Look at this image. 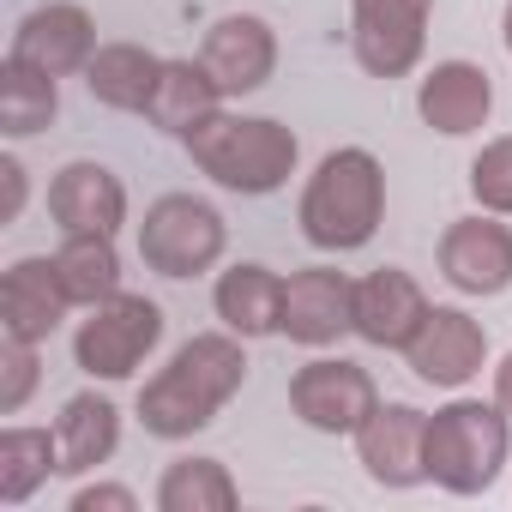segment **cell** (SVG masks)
<instances>
[{"label":"cell","instance_id":"cell-1","mask_svg":"<svg viewBox=\"0 0 512 512\" xmlns=\"http://www.w3.org/2000/svg\"><path fill=\"white\" fill-rule=\"evenodd\" d=\"M241 344L247 338H235L229 326L187 338L169 356V368L139 386V422H145V434H157V440H193L199 428H211L223 416V404L247 380V350Z\"/></svg>","mask_w":512,"mask_h":512},{"label":"cell","instance_id":"cell-2","mask_svg":"<svg viewBox=\"0 0 512 512\" xmlns=\"http://www.w3.org/2000/svg\"><path fill=\"white\" fill-rule=\"evenodd\" d=\"M380 217H386V169H380V157L362 151V145L326 151L320 169L302 187V211H296L302 235L320 253H356V247L374 241Z\"/></svg>","mask_w":512,"mask_h":512},{"label":"cell","instance_id":"cell-3","mask_svg":"<svg viewBox=\"0 0 512 512\" xmlns=\"http://www.w3.org/2000/svg\"><path fill=\"white\" fill-rule=\"evenodd\" d=\"M187 157L199 175H211L217 187L229 193H247V199H260V193H278L290 175H296V133L272 115H211L205 127H193L187 139Z\"/></svg>","mask_w":512,"mask_h":512},{"label":"cell","instance_id":"cell-4","mask_svg":"<svg viewBox=\"0 0 512 512\" xmlns=\"http://www.w3.org/2000/svg\"><path fill=\"white\" fill-rule=\"evenodd\" d=\"M512 452V416L482 398H452L446 410L428 416V482L470 500L488 494L506 470Z\"/></svg>","mask_w":512,"mask_h":512},{"label":"cell","instance_id":"cell-5","mask_svg":"<svg viewBox=\"0 0 512 512\" xmlns=\"http://www.w3.org/2000/svg\"><path fill=\"white\" fill-rule=\"evenodd\" d=\"M229 247V223L211 199H193V193H163L145 223H139V260L157 272V278H199L223 260Z\"/></svg>","mask_w":512,"mask_h":512},{"label":"cell","instance_id":"cell-6","mask_svg":"<svg viewBox=\"0 0 512 512\" xmlns=\"http://www.w3.org/2000/svg\"><path fill=\"white\" fill-rule=\"evenodd\" d=\"M163 344V308L151 296H109L91 308V320H79L73 332V368L91 380H133L145 368V356Z\"/></svg>","mask_w":512,"mask_h":512},{"label":"cell","instance_id":"cell-7","mask_svg":"<svg viewBox=\"0 0 512 512\" xmlns=\"http://www.w3.org/2000/svg\"><path fill=\"white\" fill-rule=\"evenodd\" d=\"M428 13L434 0H350V49L362 73L374 79L416 73L428 49Z\"/></svg>","mask_w":512,"mask_h":512},{"label":"cell","instance_id":"cell-8","mask_svg":"<svg viewBox=\"0 0 512 512\" xmlns=\"http://www.w3.org/2000/svg\"><path fill=\"white\" fill-rule=\"evenodd\" d=\"M290 410L314 428V434H356L374 410H380V386L362 362L344 356H320L308 368H296L290 380Z\"/></svg>","mask_w":512,"mask_h":512},{"label":"cell","instance_id":"cell-9","mask_svg":"<svg viewBox=\"0 0 512 512\" xmlns=\"http://www.w3.org/2000/svg\"><path fill=\"white\" fill-rule=\"evenodd\" d=\"M97 55V19L85 7H73V0H49V7L25 13L13 43H7V61L19 67H37L49 79H73L85 73Z\"/></svg>","mask_w":512,"mask_h":512},{"label":"cell","instance_id":"cell-10","mask_svg":"<svg viewBox=\"0 0 512 512\" xmlns=\"http://www.w3.org/2000/svg\"><path fill=\"white\" fill-rule=\"evenodd\" d=\"M278 332L290 344H308V350H326L344 332H356V278L338 272V266L290 272L284 278V326Z\"/></svg>","mask_w":512,"mask_h":512},{"label":"cell","instance_id":"cell-11","mask_svg":"<svg viewBox=\"0 0 512 512\" xmlns=\"http://www.w3.org/2000/svg\"><path fill=\"white\" fill-rule=\"evenodd\" d=\"M356 458L380 488H416L428 482V410L416 404H380L356 434Z\"/></svg>","mask_w":512,"mask_h":512},{"label":"cell","instance_id":"cell-12","mask_svg":"<svg viewBox=\"0 0 512 512\" xmlns=\"http://www.w3.org/2000/svg\"><path fill=\"white\" fill-rule=\"evenodd\" d=\"M440 278L458 296H500V290H512V229L494 211L446 223V235H440Z\"/></svg>","mask_w":512,"mask_h":512},{"label":"cell","instance_id":"cell-13","mask_svg":"<svg viewBox=\"0 0 512 512\" xmlns=\"http://www.w3.org/2000/svg\"><path fill=\"white\" fill-rule=\"evenodd\" d=\"M199 61H205V73L217 79L223 97H247V91H260V85L278 73V31H272L260 13H223V19L205 31Z\"/></svg>","mask_w":512,"mask_h":512},{"label":"cell","instance_id":"cell-14","mask_svg":"<svg viewBox=\"0 0 512 512\" xmlns=\"http://www.w3.org/2000/svg\"><path fill=\"white\" fill-rule=\"evenodd\" d=\"M404 362H410L416 380L458 392V386H470V380L482 374V362H488V332H482L464 308H428L422 332L404 344Z\"/></svg>","mask_w":512,"mask_h":512},{"label":"cell","instance_id":"cell-15","mask_svg":"<svg viewBox=\"0 0 512 512\" xmlns=\"http://www.w3.org/2000/svg\"><path fill=\"white\" fill-rule=\"evenodd\" d=\"M73 296L55 272V253L43 260V253H31V260L7 266V278H0V338H25V344H49L67 320Z\"/></svg>","mask_w":512,"mask_h":512},{"label":"cell","instance_id":"cell-16","mask_svg":"<svg viewBox=\"0 0 512 512\" xmlns=\"http://www.w3.org/2000/svg\"><path fill=\"white\" fill-rule=\"evenodd\" d=\"M49 217L61 223V235H115L127 223V187L115 169L79 157L49 181Z\"/></svg>","mask_w":512,"mask_h":512},{"label":"cell","instance_id":"cell-17","mask_svg":"<svg viewBox=\"0 0 512 512\" xmlns=\"http://www.w3.org/2000/svg\"><path fill=\"white\" fill-rule=\"evenodd\" d=\"M428 308H434V302L422 296V284H416L410 272L380 266V272H368V278L356 284V338L374 344V350H404V344L422 332Z\"/></svg>","mask_w":512,"mask_h":512},{"label":"cell","instance_id":"cell-18","mask_svg":"<svg viewBox=\"0 0 512 512\" xmlns=\"http://www.w3.org/2000/svg\"><path fill=\"white\" fill-rule=\"evenodd\" d=\"M416 109H422V121H428L434 133H446V139H464V133L488 127L494 85H488V73H482L476 61H440V67L422 79V91H416Z\"/></svg>","mask_w":512,"mask_h":512},{"label":"cell","instance_id":"cell-19","mask_svg":"<svg viewBox=\"0 0 512 512\" xmlns=\"http://www.w3.org/2000/svg\"><path fill=\"white\" fill-rule=\"evenodd\" d=\"M211 308L235 338H272L284 326V278L272 266H260V260H241V266H229L217 278Z\"/></svg>","mask_w":512,"mask_h":512},{"label":"cell","instance_id":"cell-20","mask_svg":"<svg viewBox=\"0 0 512 512\" xmlns=\"http://www.w3.org/2000/svg\"><path fill=\"white\" fill-rule=\"evenodd\" d=\"M217 109H223V91H217V79L205 73V61H163L157 91H151V103H145V121H151L157 133L187 139V133L205 127Z\"/></svg>","mask_w":512,"mask_h":512},{"label":"cell","instance_id":"cell-21","mask_svg":"<svg viewBox=\"0 0 512 512\" xmlns=\"http://www.w3.org/2000/svg\"><path fill=\"white\" fill-rule=\"evenodd\" d=\"M55 446H61V476H85V470L109 464L121 446V410L103 392L67 398V410L55 416Z\"/></svg>","mask_w":512,"mask_h":512},{"label":"cell","instance_id":"cell-22","mask_svg":"<svg viewBox=\"0 0 512 512\" xmlns=\"http://www.w3.org/2000/svg\"><path fill=\"white\" fill-rule=\"evenodd\" d=\"M157 73H163V61H157L145 43H97L91 67H85V91H91L103 109L145 115V103H151V91H157Z\"/></svg>","mask_w":512,"mask_h":512},{"label":"cell","instance_id":"cell-23","mask_svg":"<svg viewBox=\"0 0 512 512\" xmlns=\"http://www.w3.org/2000/svg\"><path fill=\"white\" fill-rule=\"evenodd\" d=\"M55 272H61L73 308H97V302L121 296V253H115V235H61Z\"/></svg>","mask_w":512,"mask_h":512},{"label":"cell","instance_id":"cell-24","mask_svg":"<svg viewBox=\"0 0 512 512\" xmlns=\"http://www.w3.org/2000/svg\"><path fill=\"white\" fill-rule=\"evenodd\" d=\"M49 476H61L55 428H0V506H25Z\"/></svg>","mask_w":512,"mask_h":512},{"label":"cell","instance_id":"cell-25","mask_svg":"<svg viewBox=\"0 0 512 512\" xmlns=\"http://www.w3.org/2000/svg\"><path fill=\"white\" fill-rule=\"evenodd\" d=\"M235 476L223 458H175L157 482V512H235Z\"/></svg>","mask_w":512,"mask_h":512},{"label":"cell","instance_id":"cell-26","mask_svg":"<svg viewBox=\"0 0 512 512\" xmlns=\"http://www.w3.org/2000/svg\"><path fill=\"white\" fill-rule=\"evenodd\" d=\"M55 109H61V91H55L49 73L19 67V61L0 67V133H7V139L43 133V127L55 121Z\"/></svg>","mask_w":512,"mask_h":512},{"label":"cell","instance_id":"cell-27","mask_svg":"<svg viewBox=\"0 0 512 512\" xmlns=\"http://www.w3.org/2000/svg\"><path fill=\"white\" fill-rule=\"evenodd\" d=\"M470 193H476L482 211L512 217V133H500V139H488V145L476 151V163H470Z\"/></svg>","mask_w":512,"mask_h":512},{"label":"cell","instance_id":"cell-28","mask_svg":"<svg viewBox=\"0 0 512 512\" xmlns=\"http://www.w3.org/2000/svg\"><path fill=\"white\" fill-rule=\"evenodd\" d=\"M37 344L25 338H0V416H19L25 398L37 392Z\"/></svg>","mask_w":512,"mask_h":512},{"label":"cell","instance_id":"cell-29","mask_svg":"<svg viewBox=\"0 0 512 512\" xmlns=\"http://www.w3.org/2000/svg\"><path fill=\"white\" fill-rule=\"evenodd\" d=\"M73 512H139V494L121 482H85L73 494Z\"/></svg>","mask_w":512,"mask_h":512},{"label":"cell","instance_id":"cell-30","mask_svg":"<svg viewBox=\"0 0 512 512\" xmlns=\"http://www.w3.org/2000/svg\"><path fill=\"white\" fill-rule=\"evenodd\" d=\"M0 175H7V223H13V217L25 211V193H31V187H25V163L7 157V163H0Z\"/></svg>","mask_w":512,"mask_h":512},{"label":"cell","instance_id":"cell-31","mask_svg":"<svg viewBox=\"0 0 512 512\" xmlns=\"http://www.w3.org/2000/svg\"><path fill=\"white\" fill-rule=\"evenodd\" d=\"M494 404L512 416V350L500 356V368H494Z\"/></svg>","mask_w":512,"mask_h":512},{"label":"cell","instance_id":"cell-32","mask_svg":"<svg viewBox=\"0 0 512 512\" xmlns=\"http://www.w3.org/2000/svg\"><path fill=\"white\" fill-rule=\"evenodd\" d=\"M500 31H506V49H512V0H506V25Z\"/></svg>","mask_w":512,"mask_h":512}]
</instances>
